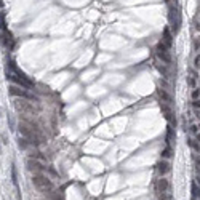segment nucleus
I'll return each instance as SVG.
<instances>
[{
    "label": "nucleus",
    "instance_id": "obj_1",
    "mask_svg": "<svg viewBox=\"0 0 200 200\" xmlns=\"http://www.w3.org/2000/svg\"><path fill=\"white\" fill-rule=\"evenodd\" d=\"M5 72H6V79L11 80V82H15L16 85H19L23 88H32V82L26 77V74H23L21 70L15 66L13 61H8V63H6V70Z\"/></svg>",
    "mask_w": 200,
    "mask_h": 200
},
{
    "label": "nucleus",
    "instance_id": "obj_2",
    "mask_svg": "<svg viewBox=\"0 0 200 200\" xmlns=\"http://www.w3.org/2000/svg\"><path fill=\"white\" fill-rule=\"evenodd\" d=\"M32 182H34V186L37 187V191L42 192V194H50V192L55 189L51 179H48L45 175H42V173H37V175H34Z\"/></svg>",
    "mask_w": 200,
    "mask_h": 200
},
{
    "label": "nucleus",
    "instance_id": "obj_3",
    "mask_svg": "<svg viewBox=\"0 0 200 200\" xmlns=\"http://www.w3.org/2000/svg\"><path fill=\"white\" fill-rule=\"evenodd\" d=\"M15 109L21 114H26V115H34L35 114V107L32 106L29 99H24V98H18L15 101Z\"/></svg>",
    "mask_w": 200,
    "mask_h": 200
},
{
    "label": "nucleus",
    "instance_id": "obj_4",
    "mask_svg": "<svg viewBox=\"0 0 200 200\" xmlns=\"http://www.w3.org/2000/svg\"><path fill=\"white\" fill-rule=\"evenodd\" d=\"M8 90H10V94H13V96H19V98H24V99H29V101H32V99L35 101L37 99L30 91H27V88H23L19 85H11Z\"/></svg>",
    "mask_w": 200,
    "mask_h": 200
},
{
    "label": "nucleus",
    "instance_id": "obj_5",
    "mask_svg": "<svg viewBox=\"0 0 200 200\" xmlns=\"http://www.w3.org/2000/svg\"><path fill=\"white\" fill-rule=\"evenodd\" d=\"M157 58L163 64H167V66H170V64H171V55H170V51H168V46L165 45L163 42H160L157 45Z\"/></svg>",
    "mask_w": 200,
    "mask_h": 200
},
{
    "label": "nucleus",
    "instance_id": "obj_6",
    "mask_svg": "<svg viewBox=\"0 0 200 200\" xmlns=\"http://www.w3.org/2000/svg\"><path fill=\"white\" fill-rule=\"evenodd\" d=\"M168 19H170V26H171V30L173 32H178L179 27H181V15H179V11L176 8H170V16H168Z\"/></svg>",
    "mask_w": 200,
    "mask_h": 200
},
{
    "label": "nucleus",
    "instance_id": "obj_7",
    "mask_svg": "<svg viewBox=\"0 0 200 200\" xmlns=\"http://www.w3.org/2000/svg\"><path fill=\"white\" fill-rule=\"evenodd\" d=\"M26 165H27L29 171H34V175H37V173H43L46 170V167H43V163H40V162L35 160V158H27Z\"/></svg>",
    "mask_w": 200,
    "mask_h": 200
},
{
    "label": "nucleus",
    "instance_id": "obj_8",
    "mask_svg": "<svg viewBox=\"0 0 200 200\" xmlns=\"http://www.w3.org/2000/svg\"><path fill=\"white\" fill-rule=\"evenodd\" d=\"M155 191H157L158 194L168 192L170 191V181H168L167 178H163V176H160V179H157V182H155Z\"/></svg>",
    "mask_w": 200,
    "mask_h": 200
},
{
    "label": "nucleus",
    "instance_id": "obj_9",
    "mask_svg": "<svg viewBox=\"0 0 200 200\" xmlns=\"http://www.w3.org/2000/svg\"><path fill=\"white\" fill-rule=\"evenodd\" d=\"M157 96H158V99H160V103H167V104H170V106H173V96L165 90V88H162V87L158 88Z\"/></svg>",
    "mask_w": 200,
    "mask_h": 200
},
{
    "label": "nucleus",
    "instance_id": "obj_10",
    "mask_svg": "<svg viewBox=\"0 0 200 200\" xmlns=\"http://www.w3.org/2000/svg\"><path fill=\"white\" fill-rule=\"evenodd\" d=\"M160 111H162V114L165 115V118H167L168 122H173L175 120V112H173V107L170 106V104H167V103H160Z\"/></svg>",
    "mask_w": 200,
    "mask_h": 200
},
{
    "label": "nucleus",
    "instance_id": "obj_11",
    "mask_svg": "<svg viewBox=\"0 0 200 200\" xmlns=\"http://www.w3.org/2000/svg\"><path fill=\"white\" fill-rule=\"evenodd\" d=\"M0 42L3 43V46H5V48H11V46H13V39H11V35H10L8 32H5V30H2V34H0Z\"/></svg>",
    "mask_w": 200,
    "mask_h": 200
},
{
    "label": "nucleus",
    "instance_id": "obj_12",
    "mask_svg": "<svg viewBox=\"0 0 200 200\" xmlns=\"http://www.w3.org/2000/svg\"><path fill=\"white\" fill-rule=\"evenodd\" d=\"M157 171H158V175H160V176H165L168 171H170V163H168L165 158H163V160H160L157 163Z\"/></svg>",
    "mask_w": 200,
    "mask_h": 200
},
{
    "label": "nucleus",
    "instance_id": "obj_13",
    "mask_svg": "<svg viewBox=\"0 0 200 200\" xmlns=\"http://www.w3.org/2000/svg\"><path fill=\"white\" fill-rule=\"evenodd\" d=\"M162 42H163L165 45L168 46V48L171 46V34H170V29H165V30H163V40H162Z\"/></svg>",
    "mask_w": 200,
    "mask_h": 200
},
{
    "label": "nucleus",
    "instance_id": "obj_14",
    "mask_svg": "<svg viewBox=\"0 0 200 200\" xmlns=\"http://www.w3.org/2000/svg\"><path fill=\"white\" fill-rule=\"evenodd\" d=\"M11 181H13V184H15L16 191H19V186H18V173H16V167H15V165H11Z\"/></svg>",
    "mask_w": 200,
    "mask_h": 200
},
{
    "label": "nucleus",
    "instance_id": "obj_15",
    "mask_svg": "<svg viewBox=\"0 0 200 200\" xmlns=\"http://www.w3.org/2000/svg\"><path fill=\"white\" fill-rule=\"evenodd\" d=\"M189 146H191V147H192V151H194V152H197V154L200 152V143H199L197 139H194V138H191V139H189Z\"/></svg>",
    "mask_w": 200,
    "mask_h": 200
},
{
    "label": "nucleus",
    "instance_id": "obj_16",
    "mask_svg": "<svg viewBox=\"0 0 200 200\" xmlns=\"http://www.w3.org/2000/svg\"><path fill=\"white\" fill-rule=\"evenodd\" d=\"M173 155V149L171 146H168V147H165L163 151H162V158H170Z\"/></svg>",
    "mask_w": 200,
    "mask_h": 200
},
{
    "label": "nucleus",
    "instance_id": "obj_17",
    "mask_svg": "<svg viewBox=\"0 0 200 200\" xmlns=\"http://www.w3.org/2000/svg\"><path fill=\"white\" fill-rule=\"evenodd\" d=\"M191 98L192 99H200V88H194V90H192Z\"/></svg>",
    "mask_w": 200,
    "mask_h": 200
},
{
    "label": "nucleus",
    "instance_id": "obj_18",
    "mask_svg": "<svg viewBox=\"0 0 200 200\" xmlns=\"http://www.w3.org/2000/svg\"><path fill=\"white\" fill-rule=\"evenodd\" d=\"M192 192H194V197H200V187H199L197 182L192 184Z\"/></svg>",
    "mask_w": 200,
    "mask_h": 200
},
{
    "label": "nucleus",
    "instance_id": "obj_19",
    "mask_svg": "<svg viewBox=\"0 0 200 200\" xmlns=\"http://www.w3.org/2000/svg\"><path fill=\"white\" fill-rule=\"evenodd\" d=\"M187 85L192 87V88H195V75H191V77L187 79Z\"/></svg>",
    "mask_w": 200,
    "mask_h": 200
},
{
    "label": "nucleus",
    "instance_id": "obj_20",
    "mask_svg": "<svg viewBox=\"0 0 200 200\" xmlns=\"http://www.w3.org/2000/svg\"><path fill=\"white\" fill-rule=\"evenodd\" d=\"M158 200H171V195L168 194V192H165V194H158Z\"/></svg>",
    "mask_w": 200,
    "mask_h": 200
},
{
    "label": "nucleus",
    "instance_id": "obj_21",
    "mask_svg": "<svg viewBox=\"0 0 200 200\" xmlns=\"http://www.w3.org/2000/svg\"><path fill=\"white\" fill-rule=\"evenodd\" d=\"M194 67L195 69H200V55H195V58H194Z\"/></svg>",
    "mask_w": 200,
    "mask_h": 200
},
{
    "label": "nucleus",
    "instance_id": "obj_22",
    "mask_svg": "<svg viewBox=\"0 0 200 200\" xmlns=\"http://www.w3.org/2000/svg\"><path fill=\"white\" fill-rule=\"evenodd\" d=\"M192 107L200 111V99H192Z\"/></svg>",
    "mask_w": 200,
    "mask_h": 200
},
{
    "label": "nucleus",
    "instance_id": "obj_23",
    "mask_svg": "<svg viewBox=\"0 0 200 200\" xmlns=\"http://www.w3.org/2000/svg\"><path fill=\"white\" fill-rule=\"evenodd\" d=\"M189 130H191V133H194V135L199 133V130H197V127H195V125H191V128H189Z\"/></svg>",
    "mask_w": 200,
    "mask_h": 200
},
{
    "label": "nucleus",
    "instance_id": "obj_24",
    "mask_svg": "<svg viewBox=\"0 0 200 200\" xmlns=\"http://www.w3.org/2000/svg\"><path fill=\"white\" fill-rule=\"evenodd\" d=\"M0 30H5V24H3V15L0 16Z\"/></svg>",
    "mask_w": 200,
    "mask_h": 200
},
{
    "label": "nucleus",
    "instance_id": "obj_25",
    "mask_svg": "<svg viewBox=\"0 0 200 200\" xmlns=\"http://www.w3.org/2000/svg\"><path fill=\"white\" fill-rule=\"evenodd\" d=\"M8 123H10V128H11V130H13V127H15V123H13L11 117H8Z\"/></svg>",
    "mask_w": 200,
    "mask_h": 200
},
{
    "label": "nucleus",
    "instance_id": "obj_26",
    "mask_svg": "<svg viewBox=\"0 0 200 200\" xmlns=\"http://www.w3.org/2000/svg\"><path fill=\"white\" fill-rule=\"evenodd\" d=\"M195 182H197V184H199V187H200V176H197V181H195Z\"/></svg>",
    "mask_w": 200,
    "mask_h": 200
},
{
    "label": "nucleus",
    "instance_id": "obj_27",
    "mask_svg": "<svg viewBox=\"0 0 200 200\" xmlns=\"http://www.w3.org/2000/svg\"><path fill=\"white\" fill-rule=\"evenodd\" d=\"M2 5H3V3H2V0H0V8H2Z\"/></svg>",
    "mask_w": 200,
    "mask_h": 200
},
{
    "label": "nucleus",
    "instance_id": "obj_28",
    "mask_svg": "<svg viewBox=\"0 0 200 200\" xmlns=\"http://www.w3.org/2000/svg\"><path fill=\"white\" fill-rule=\"evenodd\" d=\"M199 23H200V18H199Z\"/></svg>",
    "mask_w": 200,
    "mask_h": 200
}]
</instances>
